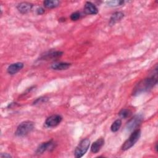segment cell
I'll list each match as a JSON object with an SVG mask.
<instances>
[{
    "label": "cell",
    "mask_w": 158,
    "mask_h": 158,
    "mask_svg": "<svg viewBox=\"0 0 158 158\" xmlns=\"http://www.w3.org/2000/svg\"><path fill=\"white\" fill-rule=\"evenodd\" d=\"M63 52L61 51H52V52H49V53H47L44 55H43L41 59H46V60H48V59H54V58H56L58 57H60L62 55Z\"/></svg>",
    "instance_id": "cell-14"
},
{
    "label": "cell",
    "mask_w": 158,
    "mask_h": 158,
    "mask_svg": "<svg viewBox=\"0 0 158 158\" xmlns=\"http://www.w3.org/2000/svg\"><path fill=\"white\" fill-rule=\"evenodd\" d=\"M60 1L58 0H46L43 2V5L45 7L52 9L59 6Z\"/></svg>",
    "instance_id": "cell-15"
},
{
    "label": "cell",
    "mask_w": 158,
    "mask_h": 158,
    "mask_svg": "<svg viewBox=\"0 0 158 158\" xmlns=\"http://www.w3.org/2000/svg\"><path fill=\"white\" fill-rule=\"evenodd\" d=\"M36 13H37V14H38V15H41V14H43L44 13V9H43L42 7L38 8L37 10H36Z\"/></svg>",
    "instance_id": "cell-21"
},
{
    "label": "cell",
    "mask_w": 158,
    "mask_h": 158,
    "mask_svg": "<svg viewBox=\"0 0 158 158\" xmlns=\"http://www.w3.org/2000/svg\"><path fill=\"white\" fill-rule=\"evenodd\" d=\"M131 112L129 110V109H122L119 113H118V115L119 116L121 117V118H127L128 117H129L131 114Z\"/></svg>",
    "instance_id": "cell-17"
},
{
    "label": "cell",
    "mask_w": 158,
    "mask_h": 158,
    "mask_svg": "<svg viewBox=\"0 0 158 158\" xmlns=\"http://www.w3.org/2000/svg\"><path fill=\"white\" fill-rule=\"evenodd\" d=\"M90 145V141L88 138L82 139L75 150V156L77 158L82 157L88 151Z\"/></svg>",
    "instance_id": "cell-4"
},
{
    "label": "cell",
    "mask_w": 158,
    "mask_h": 158,
    "mask_svg": "<svg viewBox=\"0 0 158 158\" xmlns=\"http://www.w3.org/2000/svg\"><path fill=\"white\" fill-rule=\"evenodd\" d=\"M48 100V98H46V97H43V98H38L35 101H34L33 104H40L41 103V102H45L46 101Z\"/></svg>",
    "instance_id": "cell-20"
},
{
    "label": "cell",
    "mask_w": 158,
    "mask_h": 158,
    "mask_svg": "<svg viewBox=\"0 0 158 158\" xmlns=\"http://www.w3.org/2000/svg\"><path fill=\"white\" fill-rule=\"evenodd\" d=\"M121 125H122V121L120 119H117V120H115L111 125V127H110L111 131L112 132L117 131L119 130V128H120Z\"/></svg>",
    "instance_id": "cell-16"
},
{
    "label": "cell",
    "mask_w": 158,
    "mask_h": 158,
    "mask_svg": "<svg viewBox=\"0 0 158 158\" xmlns=\"http://www.w3.org/2000/svg\"><path fill=\"white\" fill-rule=\"evenodd\" d=\"M157 83V67L154 69L152 73L149 77L141 81L134 88V94H138L147 91L154 87Z\"/></svg>",
    "instance_id": "cell-1"
},
{
    "label": "cell",
    "mask_w": 158,
    "mask_h": 158,
    "mask_svg": "<svg viewBox=\"0 0 158 158\" xmlns=\"http://www.w3.org/2000/svg\"><path fill=\"white\" fill-rule=\"evenodd\" d=\"M62 117L60 115H52L48 117L45 121V124L48 127H54L58 125L62 121Z\"/></svg>",
    "instance_id": "cell-6"
},
{
    "label": "cell",
    "mask_w": 158,
    "mask_h": 158,
    "mask_svg": "<svg viewBox=\"0 0 158 158\" xmlns=\"http://www.w3.org/2000/svg\"><path fill=\"white\" fill-rule=\"evenodd\" d=\"M34 128V123L31 121H25L19 125L15 131V135L24 136L30 133Z\"/></svg>",
    "instance_id": "cell-2"
},
{
    "label": "cell",
    "mask_w": 158,
    "mask_h": 158,
    "mask_svg": "<svg viewBox=\"0 0 158 158\" xmlns=\"http://www.w3.org/2000/svg\"><path fill=\"white\" fill-rule=\"evenodd\" d=\"M32 7H33V4L31 3L28 2H20L17 6V10L21 14H23L28 13L29 11L31 10Z\"/></svg>",
    "instance_id": "cell-8"
},
{
    "label": "cell",
    "mask_w": 158,
    "mask_h": 158,
    "mask_svg": "<svg viewBox=\"0 0 158 158\" xmlns=\"http://www.w3.org/2000/svg\"><path fill=\"white\" fill-rule=\"evenodd\" d=\"M55 148V143L52 140L41 143L36 151V154H41L46 151H51Z\"/></svg>",
    "instance_id": "cell-5"
},
{
    "label": "cell",
    "mask_w": 158,
    "mask_h": 158,
    "mask_svg": "<svg viewBox=\"0 0 158 158\" xmlns=\"http://www.w3.org/2000/svg\"><path fill=\"white\" fill-rule=\"evenodd\" d=\"M123 17H124V14L122 12H116L114 13L112 15L111 17L110 18L109 25H114L115 23H117L118 21H120V20H122Z\"/></svg>",
    "instance_id": "cell-13"
},
{
    "label": "cell",
    "mask_w": 158,
    "mask_h": 158,
    "mask_svg": "<svg viewBox=\"0 0 158 158\" xmlns=\"http://www.w3.org/2000/svg\"><path fill=\"white\" fill-rule=\"evenodd\" d=\"M143 117L138 115L133 117L127 124V128L128 130L131 131L135 130L142 122Z\"/></svg>",
    "instance_id": "cell-7"
},
{
    "label": "cell",
    "mask_w": 158,
    "mask_h": 158,
    "mask_svg": "<svg viewBox=\"0 0 158 158\" xmlns=\"http://www.w3.org/2000/svg\"><path fill=\"white\" fill-rule=\"evenodd\" d=\"M141 136V131L139 129L135 130L130 135V137L125 141L122 146V149L126 151L131 148L139 139Z\"/></svg>",
    "instance_id": "cell-3"
},
{
    "label": "cell",
    "mask_w": 158,
    "mask_h": 158,
    "mask_svg": "<svg viewBox=\"0 0 158 158\" xmlns=\"http://www.w3.org/2000/svg\"><path fill=\"white\" fill-rule=\"evenodd\" d=\"M24 64L22 62H16L10 65L7 69L8 73L10 75H14L20 71L23 67Z\"/></svg>",
    "instance_id": "cell-9"
},
{
    "label": "cell",
    "mask_w": 158,
    "mask_h": 158,
    "mask_svg": "<svg viewBox=\"0 0 158 158\" xmlns=\"http://www.w3.org/2000/svg\"><path fill=\"white\" fill-rule=\"evenodd\" d=\"M1 157L4 158V157H11V156L7 153H2L1 154Z\"/></svg>",
    "instance_id": "cell-22"
},
{
    "label": "cell",
    "mask_w": 158,
    "mask_h": 158,
    "mask_svg": "<svg viewBox=\"0 0 158 158\" xmlns=\"http://www.w3.org/2000/svg\"><path fill=\"white\" fill-rule=\"evenodd\" d=\"M84 12L86 14L94 15L98 12V8L91 2H86L84 7Z\"/></svg>",
    "instance_id": "cell-10"
},
{
    "label": "cell",
    "mask_w": 158,
    "mask_h": 158,
    "mask_svg": "<svg viewBox=\"0 0 158 158\" xmlns=\"http://www.w3.org/2000/svg\"><path fill=\"white\" fill-rule=\"evenodd\" d=\"M104 144V139L102 138L98 139L96 141H95L91 145V151L93 153H97L98 152L102 146Z\"/></svg>",
    "instance_id": "cell-11"
},
{
    "label": "cell",
    "mask_w": 158,
    "mask_h": 158,
    "mask_svg": "<svg viewBox=\"0 0 158 158\" xmlns=\"http://www.w3.org/2000/svg\"><path fill=\"white\" fill-rule=\"evenodd\" d=\"M80 17V13L78 12H75L72 13L70 15V19L73 21L78 20Z\"/></svg>",
    "instance_id": "cell-19"
},
{
    "label": "cell",
    "mask_w": 158,
    "mask_h": 158,
    "mask_svg": "<svg viewBox=\"0 0 158 158\" xmlns=\"http://www.w3.org/2000/svg\"><path fill=\"white\" fill-rule=\"evenodd\" d=\"M107 4L109 6H111V7H115V6H120L122 4L124 3V1H118V0H115V1H107Z\"/></svg>",
    "instance_id": "cell-18"
},
{
    "label": "cell",
    "mask_w": 158,
    "mask_h": 158,
    "mask_svg": "<svg viewBox=\"0 0 158 158\" xmlns=\"http://www.w3.org/2000/svg\"><path fill=\"white\" fill-rule=\"evenodd\" d=\"M71 65V64L67 62H57L54 63L51 65V68L55 70H66L69 68Z\"/></svg>",
    "instance_id": "cell-12"
}]
</instances>
